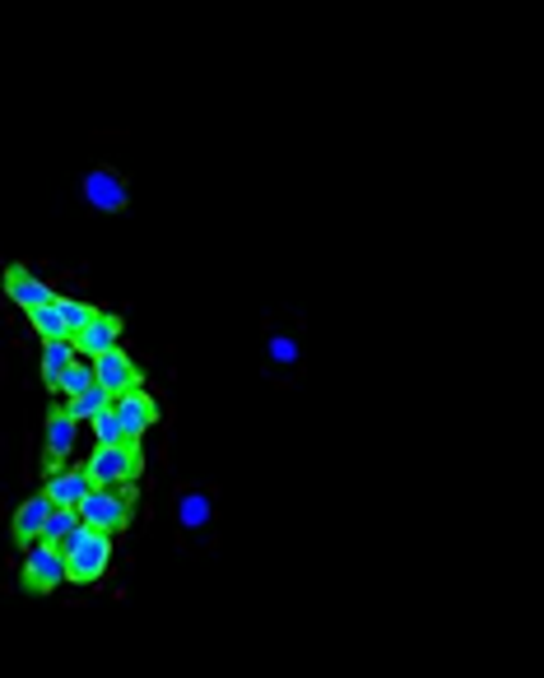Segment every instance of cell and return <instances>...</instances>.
<instances>
[{
	"label": "cell",
	"mask_w": 544,
	"mask_h": 678,
	"mask_svg": "<svg viewBox=\"0 0 544 678\" xmlns=\"http://www.w3.org/2000/svg\"><path fill=\"white\" fill-rule=\"evenodd\" d=\"M61 554H66V581L70 585H94L103 572H107V562H113V535H98V530H75L66 544H61Z\"/></svg>",
	"instance_id": "1"
},
{
	"label": "cell",
	"mask_w": 544,
	"mask_h": 678,
	"mask_svg": "<svg viewBox=\"0 0 544 678\" xmlns=\"http://www.w3.org/2000/svg\"><path fill=\"white\" fill-rule=\"evenodd\" d=\"M144 469L140 442H121V447H94V455L84 461V474L94 488H131Z\"/></svg>",
	"instance_id": "2"
},
{
	"label": "cell",
	"mask_w": 544,
	"mask_h": 678,
	"mask_svg": "<svg viewBox=\"0 0 544 678\" xmlns=\"http://www.w3.org/2000/svg\"><path fill=\"white\" fill-rule=\"evenodd\" d=\"M131 507H135V492L131 488H94L84 492V502L75 507V516L84 530H98V535H117L131 521Z\"/></svg>",
	"instance_id": "3"
},
{
	"label": "cell",
	"mask_w": 544,
	"mask_h": 678,
	"mask_svg": "<svg viewBox=\"0 0 544 678\" xmlns=\"http://www.w3.org/2000/svg\"><path fill=\"white\" fill-rule=\"evenodd\" d=\"M28 562H24V591L33 595H51L57 585H66V554L51 544H33L24 548Z\"/></svg>",
	"instance_id": "4"
},
{
	"label": "cell",
	"mask_w": 544,
	"mask_h": 678,
	"mask_svg": "<svg viewBox=\"0 0 544 678\" xmlns=\"http://www.w3.org/2000/svg\"><path fill=\"white\" fill-rule=\"evenodd\" d=\"M88 368H94V386H103L107 395H126V391H144L140 386V368H135V362L131 358H126L121 354V344H117V349H107L103 358H94V362H88Z\"/></svg>",
	"instance_id": "5"
},
{
	"label": "cell",
	"mask_w": 544,
	"mask_h": 678,
	"mask_svg": "<svg viewBox=\"0 0 544 678\" xmlns=\"http://www.w3.org/2000/svg\"><path fill=\"white\" fill-rule=\"evenodd\" d=\"M113 418L121 424V437H126V442H140V437L158 424V405H154V400L144 395V391H126V395L113 400Z\"/></svg>",
	"instance_id": "6"
},
{
	"label": "cell",
	"mask_w": 544,
	"mask_h": 678,
	"mask_svg": "<svg viewBox=\"0 0 544 678\" xmlns=\"http://www.w3.org/2000/svg\"><path fill=\"white\" fill-rule=\"evenodd\" d=\"M117 340H121V317L117 311H94V321H88L70 344H75V354H84V362H94L107 349H117Z\"/></svg>",
	"instance_id": "7"
},
{
	"label": "cell",
	"mask_w": 544,
	"mask_h": 678,
	"mask_svg": "<svg viewBox=\"0 0 544 678\" xmlns=\"http://www.w3.org/2000/svg\"><path fill=\"white\" fill-rule=\"evenodd\" d=\"M70 451H75V418L66 414V405H51L47 409V455H43L47 474L66 469V455Z\"/></svg>",
	"instance_id": "8"
},
{
	"label": "cell",
	"mask_w": 544,
	"mask_h": 678,
	"mask_svg": "<svg viewBox=\"0 0 544 678\" xmlns=\"http://www.w3.org/2000/svg\"><path fill=\"white\" fill-rule=\"evenodd\" d=\"M51 511H57V507L47 502V492H33V498L20 502V511H14V521H10V539L20 544V548H33V544H38V535H43V525H47Z\"/></svg>",
	"instance_id": "9"
},
{
	"label": "cell",
	"mask_w": 544,
	"mask_h": 678,
	"mask_svg": "<svg viewBox=\"0 0 544 678\" xmlns=\"http://www.w3.org/2000/svg\"><path fill=\"white\" fill-rule=\"evenodd\" d=\"M43 492H47L51 507H70V511H75V507L84 502V492H94V484H88L84 465H66V469H57V474H47Z\"/></svg>",
	"instance_id": "10"
},
{
	"label": "cell",
	"mask_w": 544,
	"mask_h": 678,
	"mask_svg": "<svg viewBox=\"0 0 544 678\" xmlns=\"http://www.w3.org/2000/svg\"><path fill=\"white\" fill-rule=\"evenodd\" d=\"M5 293H10V298L20 302L24 311H38V307H51V302H57V293H51L43 279H33L24 265H10V270H5Z\"/></svg>",
	"instance_id": "11"
},
{
	"label": "cell",
	"mask_w": 544,
	"mask_h": 678,
	"mask_svg": "<svg viewBox=\"0 0 544 678\" xmlns=\"http://www.w3.org/2000/svg\"><path fill=\"white\" fill-rule=\"evenodd\" d=\"M84 195H88V205H94V210H107V214L126 210V181L117 173H107V168L84 177Z\"/></svg>",
	"instance_id": "12"
},
{
	"label": "cell",
	"mask_w": 544,
	"mask_h": 678,
	"mask_svg": "<svg viewBox=\"0 0 544 678\" xmlns=\"http://www.w3.org/2000/svg\"><path fill=\"white\" fill-rule=\"evenodd\" d=\"M80 354H75V344L70 340H57V344H43V381H47V391L57 395V381H61V372L75 362Z\"/></svg>",
	"instance_id": "13"
},
{
	"label": "cell",
	"mask_w": 544,
	"mask_h": 678,
	"mask_svg": "<svg viewBox=\"0 0 544 678\" xmlns=\"http://www.w3.org/2000/svg\"><path fill=\"white\" fill-rule=\"evenodd\" d=\"M103 409H113V395H107L103 386H88V391H80V395L66 400V414L75 418V424H80V418H98Z\"/></svg>",
	"instance_id": "14"
},
{
	"label": "cell",
	"mask_w": 544,
	"mask_h": 678,
	"mask_svg": "<svg viewBox=\"0 0 544 678\" xmlns=\"http://www.w3.org/2000/svg\"><path fill=\"white\" fill-rule=\"evenodd\" d=\"M75 530H80V516H75V511H70V507H57V511H51V516H47V525H43V535H38V544H51V548H61L70 535H75Z\"/></svg>",
	"instance_id": "15"
},
{
	"label": "cell",
	"mask_w": 544,
	"mask_h": 678,
	"mask_svg": "<svg viewBox=\"0 0 544 678\" xmlns=\"http://www.w3.org/2000/svg\"><path fill=\"white\" fill-rule=\"evenodd\" d=\"M51 307H57V317H61V325H66V335H70V340H75L80 330H84L88 321H94V311H98V307H88V302H80V298H57Z\"/></svg>",
	"instance_id": "16"
},
{
	"label": "cell",
	"mask_w": 544,
	"mask_h": 678,
	"mask_svg": "<svg viewBox=\"0 0 544 678\" xmlns=\"http://www.w3.org/2000/svg\"><path fill=\"white\" fill-rule=\"evenodd\" d=\"M88 386H94V368H88V362L84 358H75V362H70V368L61 372V381H57V395H80V391H88Z\"/></svg>",
	"instance_id": "17"
},
{
	"label": "cell",
	"mask_w": 544,
	"mask_h": 678,
	"mask_svg": "<svg viewBox=\"0 0 544 678\" xmlns=\"http://www.w3.org/2000/svg\"><path fill=\"white\" fill-rule=\"evenodd\" d=\"M28 325L43 335V344L70 340V335H66V325H61V317H57V307H38V311H28Z\"/></svg>",
	"instance_id": "18"
},
{
	"label": "cell",
	"mask_w": 544,
	"mask_h": 678,
	"mask_svg": "<svg viewBox=\"0 0 544 678\" xmlns=\"http://www.w3.org/2000/svg\"><path fill=\"white\" fill-rule=\"evenodd\" d=\"M88 424H94V437H98V447H121L126 437H121V424L113 418V409H103L98 418H88Z\"/></svg>",
	"instance_id": "19"
},
{
	"label": "cell",
	"mask_w": 544,
	"mask_h": 678,
	"mask_svg": "<svg viewBox=\"0 0 544 678\" xmlns=\"http://www.w3.org/2000/svg\"><path fill=\"white\" fill-rule=\"evenodd\" d=\"M181 521H187V525H201V521H205V498H191L187 507H181Z\"/></svg>",
	"instance_id": "20"
}]
</instances>
